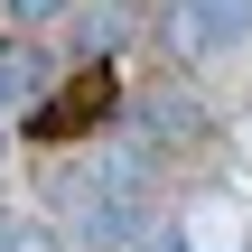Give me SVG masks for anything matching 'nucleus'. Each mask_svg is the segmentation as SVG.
Returning <instances> with one entry per match:
<instances>
[{
	"mask_svg": "<svg viewBox=\"0 0 252 252\" xmlns=\"http://www.w3.org/2000/svg\"><path fill=\"white\" fill-rule=\"evenodd\" d=\"M112 112H122V65H103V56H94V65H75V75H65V84H56V94L28 112V150H65V140H94Z\"/></svg>",
	"mask_w": 252,
	"mask_h": 252,
	"instance_id": "nucleus-1",
	"label": "nucleus"
}]
</instances>
